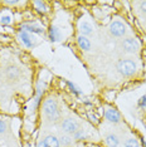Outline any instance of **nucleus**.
<instances>
[{
  "label": "nucleus",
  "instance_id": "nucleus-12",
  "mask_svg": "<svg viewBox=\"0 0 146 147\" xmlns=\"http://www.w3.org/2000/svg\"><path fill=\"white\" fill-rule=\"evenodd\" d=\"M77 43H78V47L81 49H83V51H86V52L91 51V42H89V39L87 38V36L79 35L77 38Z\"/></svg>",
  "mask_w": 146,
  "mask_h": 147
},
{
  "label": "nucleus",
  "instance_id": "nucleus-16",
  "mask_svg": "<svg viewBox=\"0 0 146 147\" xmlns=\"http://www.w3.org/2000/svg\"><path fill=\"white\" fill-rule=\"evenodd\" d=\"M19 69L16 68V67H9L8 69H6V77H8L9 79H18L19 78Z\"/></svg>",
  "mask_w": 146,
  "mask_h": 147
},
{
  "label": "nucleus",
  "instance_id": "nucleus-5",
  "mask_svg": "<svg viewBox=\"0 0 146 147\" xmlns=\"http://www.w3.org/2000/svg\"><path fill=\"white\" fill-rule=\"evenodd\" d=\"M110 33H111L114 36H117V38H121V36L125 35L126 33V28L125 25L122 24L121 22H112L111 25H110Z\"/></svg>",
  "mask_w": 146,
  "mask_h": 147
},
{
  "label": "nucleus",
  "instance_id": "nucleus-23",
  "mask_svg": "<svg viewBox=\"0 0 146 147\" xmlns=\"http://www.w3.org/2000/svg\"><path fill=\"white\" fill-rule=\"evenodd\" d=\"M6 131V122L3 121V119H0V135L1 133H5Z\"/></svg>",
  "mask_w": 146,
  "mask_h": 147
},
{
  "label": "nucleus",
  "instance_id": "nucleus-10",
  "mask_svg": "<svg viewBox=\"0 0 146 147\" xmlns=\"http://www.w3.org/2000/svg\"><path fill=\"white\" fill-rule=\"evenodd\" d=\"M48 36H49V40L53 42V43L61 42L62 38H63L61 29H59L58 26H55V25H52L51 28H49V30H48Z\"/></svg>",
  "mask_w": 146,
  "mask_h": 147
},
{
  "label": "nucleus",
  "instance_id": "nucleus-17",
  "mask_svg": "<svg viewBox=\"0 0 146 147\" xmlns=\"http://www.w3.org/2000/svg\"><path fill=\"white\" fill-rule=\"evenodd\" d=\"M34 6H35V10L38 11L39 14H44V13H47V10H48L45 3H43V1H34Z\"/></svg>",
  "mask_w": 146,
  "mask_h": 147
},
{
  "label": "nucleus",
  "instance_id": "nucleus-26",
  "mask_svg": "<svg viewBox=\"0 0 146 147\" xmlns=\"http://www.w3.org/2000/svg\"><path fill=\"white\" fill-rule=\"evenodd\" d=\"M36 147H45V143H44V141H43V140H42V141L39 142L38 145H36Z\"/></svg>",
  "mask_w": 146,
  "mask_h": 147
},
{
  "label": "nucleus",
  "instance_id": "nucleus-21",
  "mask_svg": "<svg viewBox=\"0 0 146 147\" xmlns=\"http://www.w3.org/2000/svg\"><path fill=\"white\" fill-rule=\"evenodd\" d=\"M11 23V16L10 15H1L0 16V24L1 25H9Z\"/></svg>",
  "mask_w": 146,
  "mask_h": 147
},
{
  "label": "nucleus",
  "instance_id": "nucleus-8",
  "mask_svg": "<svg viewBox=\"0 0 146 147\" xmlns=\"http://www.w3.org/2000/svg\"><path fill=\"white\" fill-rule=\"evenodd\" d=\"M122 48L127 53H136L139 51V43L134 38H127L122 42Z\"/></svg>",
  "mask_w": 146,
  "mask_h": 147
},
{
  "label": "nucleus",
  "instance_id": "nucleus-4",
  "mask_svg": "<svg viewBox=\"0 0 146 147\" xmlns=\"http://www.w3.org/2000/svg\"><path fill=\"white\" fill-rule=\"evenodd\" d=\"M45 87H47V83H45L43 79L38 82V84H36V89H35V97H34V102H33V108L36 109L39 107L42 102V96L43 93L45 91Z\"/></svg>",
  "mask_w": 146,
  "mask_h": 147
},
{
  "label": "nucleus",
  "instance_id": "nucleus-9",
  "mask_svg": "<svg viewBox=\"0 0 146 147\" xmlns=\"http://www.w3.org/2000/svg\"><path fill=\"white\" fill-rule=\"evenodd\" d=\"M105 117L108 122L111 123H118L121 121V115L117 109L115 108H107L105 111Z\"/></svg>",
  "mask_w": 146,
  "mask_h": 147
},
{
  "label": "nucleus",
  "instance_id": "nucleus-2",
  "mask_svg": "<svg viewBox=\"0 0 146 147\" xmlns=\"http://www.w3.org/2000/svg\"><path fill=\"white\" fill-rule=\"evenodd\" d=\"M136 69H137L136 63L134 61H131V59H122V61L117 63V71L124 77L134 76L136 73Z\"/></svg>",
  "mask_w": 146,
  "mask_h": 147
},
{
  "label": "nucleus",
  "instance_id": "nucleus-18",
  "mask_svg": "<svg viewBox=\"0 0 146 147\" xmlns=\"http://www.w3.org/2000/svg\"><path fill=\"white\" fill-rule=\"evenodd\" d=\"M58 140H59V145L62 147H69L73 142V140L69 136H62L61 138H58Z\"/></svg>",
  "mask_w": 146,
  "mask_h": 147
},
{
  "label": "nucleus",
  "instance_id": "nucleus-24",
  "mask_svg": "<svg viewBox=\"0 0 146 147\" xmlns=\"http://www.w3.org/2000/svg\"><path fill=\"white\" fill-rule=\"evenodd\" d=\"M140 8H141V11L146 14V1H142V3H141V4H140Z\"/></svg>",
  "mask_w": 146,
  "mask_h": 147
},
{
  "label": "nucleus",
  "instance_id": "nucleus-22",
  "mask_svg": "<svg viewBox=\"0 0 146 147\" xmlns=\"http://www.w3.org/2000/svg\"><path fill=\"white\" fill-rule=\"evenodd\" d=\"M137 106H139V108H141V109H146V96H142L141 98L139 99Z\"/></svg>",
  "mask_w": 146,
  "mask_h": 147
},
{
  "label": "nucleus",
  "instance_id": "nucleus-19",
  "mask_svg": "<svg viewBox=\"0 0 146 147\" xmlns=\"http://www.w3.org/2000/svg\"><path fill=\"white\" fill-rule=\"evenodd\" d=\"M73 138L74 140H77V141H81V140H86L87 138V136H86V133L83 129H77L74 133H73Z\"/></svg>",
  "mask_w": 146,
  "mask_h": 147
},
{
  "label": "nucleus",
  "instance_id": "nucleus-6",
  "mask_svg": "<svg viewBox=\"0 0 146 147\" xmlns=\"http://www.w3.org/2000/svg\"><path fill=\"white\" fill-rule=\"evenodd\" d=\"M62 128L63 131L66 133H68V135H73L76 131L78 129V123L74 121V119L72 118H66L64 121L62 122Z\"/></svg>",
  "mask_w": 146,
  "mask_h": 147
},
{
  "label": "nucleus",
  "instance_id": "nucleus-11",
  "mask_svg": "<svg viewBox=\"0 0 146 147\" xmlns=\"http://www.w3.org/2000/svg\"><path fill=\"white\" fill-rule=\"evenodd\" d=\"M79 32L83 36H88L93 34V26L89 24L88 22H82L79 25Z\"/></svg>",
  "mask_w": 146,
  "mask_h": 147
},
{
  "label": "nucleus",
  "instance_id": "nucleus-27",
  "mask_svg": "<svg viewBox=\"0 0 146 147\" xmlns=\"http://www.w3.org/2000/svg\"><path fill=\"white\" fill-rule=\"evenodd\" d=\"M141 145H142V147H146V140L145 138H141Z\"/></svg>",
  "mask_w": 146,
  "mask_h": 147
},
{
  "label": "nucleus",
  "instance_id": "nucleus-28",
  "mask_svg": "<svg viewBox=\"0 0 146 147\" xmlns=\"http://www.w3.org/2000/svg\"><path fill=\"white\" fill-rule=\"evenodd\" d=\"M89 118H92L91 121H95V122H97V118H96V116H92V115H89Z\"/></svg>",
  "mask_w": 146,
  "mask_h": 147
},
{
  "label": "nucleus",
  "instance_id": "nucleus-14",
  "mask_svg": "<svg viewBox=\"0 0 146 147\" xmlns=\"http://www.w3.org/2000/svg\"><path fill=\"white\" fill-rule=\"evenodd\" d=\"M120 141H118V137L114 135V133H110V135L106 136V145L108 147H117Z\"/></svg>",
  "mask_w": 146,
  "mask_h": 147
},
{
  "label": "nucleus",
  "instance_id": "nucleus-25",
  "mask_svg": "<svg viewBox=\"0 0 146 147\" xmlns=\"http://www.w3.org/2000/svg\"><path fill=\"white\" fill-rule=\"evenodd\" d=\"M5 4H8V5H16V4H19V1H16V0H14V1H5Z\"/></svg>",
  "mask_w": 146,
  "mask_h": 147
},
{
  "label": "nucleus",
  "instance_id": "nucleus-7",
  "mask_svg": "<svg viewBox=\"0 0 146 147\" xmlns=\"http://www.w3.org/2000/svg\"><path fill=\"white\" fill-rule=\"evenodd\" d=\"M20 29L30 33V34H44V29L42 26L36 25L35 23H23Z\"/></svg>",
  "mask_w": 146,
  "mask_h": 147
},
{
  "label": "nucleus",
  "instance_id": "nucleus-13",
  "mask_svg": "<svg viewBox=\"0 0 146 147\" xmlns=\"http://www.w3.org/2000/svg\"><path fill=\"white\" fill-rule=\"evenodd\" d=\"M43 141L45 143V147H61V145H59V140L54 135H48Z\"/></svg>",
  "mask_w": 146,
  "mask_h": 147
},
{
  "label": "nucleus",
  "instance_id": "nucleus-15",
  "mask_svg": "<svg viewBox=\"0 0 146 147\" xmlns=\"http://www.w3.org/2000/svg\"><path fill=\"white\" fill-rule=\"evenodd\" d=\"M66 83H67V86H68V89H69V92H71L73 96H76V97H79V96H82V91H81V88H79L78 86H76L74 83H73V82H71V81H67Z\"/></svg>",
  "mask_w": 146,
  "mask_h": 147
},
{
  "label": "nucleus",
  "instance_id": "nucleus-20",
  "mask_svg": "<svg viewBox=\"0 0 146 147\" xmlns=\"http://www.w3.org/2000/svg\"><path fill=\"white\" fill-rule=\"evenodd\" d=\"M125 147H140V143L135 138H128L127 141L125 142Z\"/></svg>",
  "mask_w": 146,
  "mask_h": 147
},
{
  "label": "nucleus",
  "instance_id": "nucleus-1",
  "mask_svg": "<svg viewBox=\"0 0 146 147\" xmlns=\"http://www.w3.org/2000/svg\"><path fill=\"white\" fill-rule=\"evenodd\" d=\"M43 112L44 116L48 118V121H57L61 117L58 108V103L54 98H47L43 103Z\"/></svg>",
  "mask_w": 146,
  "mask_h": 147
},
{
  "label": "nucleus",
  "instance_id": "nucleus-3",
  "mask_svg": "<svg viewBox=\"0 0 146 147\" xmlns=\"http://www.w3.org/2000/svg\"><path fill=\"white\" fill-rule=\"evenodd\" d=\"M18 38L20 39V42L23 43V45L26 47V48H34L35 47V40H34V36H33L30 33H28V32H25V30H23V29H20L18 33Z\"/></svg>",
  "mask_w": 146,
  "mask_h": 147
}]
</instances>
